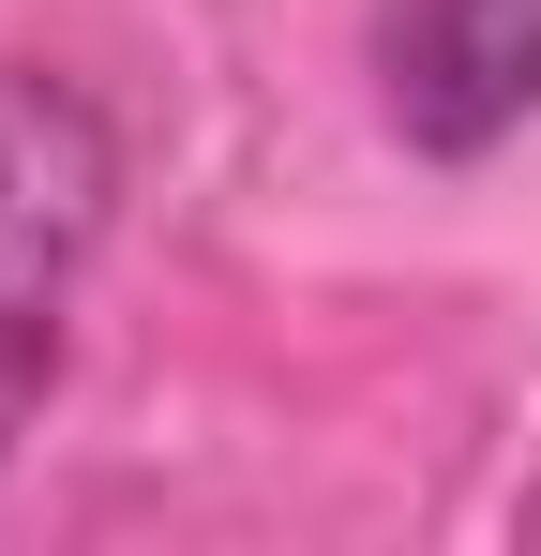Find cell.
Returning <instances> with one entry per match:
<instances>
[{"label": "cell", "instance_id": "1", "mask_svg": "<svg viewBox=\"0 0 541 556\" xmlns=\"http://www.w3.org/2000/svg\"><path fill=\"white\" fill-rule=\"evenodd\" d=\"M121 226V121L76 61H0V481L30 452L61 346H76V286Z\"/></svg>", "mask_w": 541, "mask_h": 556}, {"label": "cell", "instance_id": "2", "mask_svg": "<svg viewBox=\"0 0 541 556\" xmlns=\"http://www.w3.org/2000/svg\"><path fill=\"white\" fill-rule=\"evenodd\" d=\"M361 76L406 166H496L541 121V0H376Z\"/></svg>", "mask_w": 541, "mask_h": 556}]
</instances>
